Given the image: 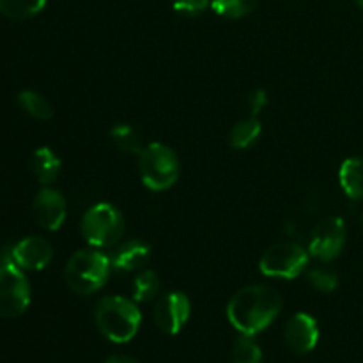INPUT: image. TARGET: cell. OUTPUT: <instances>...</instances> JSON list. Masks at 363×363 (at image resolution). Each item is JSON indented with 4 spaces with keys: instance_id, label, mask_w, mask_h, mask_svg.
I'll return each instance as SVG.
<instances>
[{
    "instance_id": "cell-1",
    "label": "cell",
    "mask_w": 363,
    "mask_h": 363,
    "mask_svg": "<svg viewBox=\"0 0 363 363\" xmlns=\"http://www.w3.org/2000/svg\"><path fill=\"white\" fill-rule=\"evenodd\" d=\"M282 303V296L275 287L264 284L247 286L230 298L227 318L241 335L254 337L279 318Z\"/></svg>"
},
{
    "instance_id": "cell-2",
    "label": "cell",
    "mask_w": 363,
    "mask_h": 363,
    "mask_svg": "<svg viewBox=\"0 0 363 363\" xmlns=\"http://www.w3.org/2000/svg\"><path fill=\"white\" fill-rule=\"evenodd\" d=\"M94 321L99 332L116 344L130 342L142 323L137 301L123 296H105L94 308Z\"/></svg>"
},
{
    "instance_id": "cell-3",
    "label": "cell",
    "mask_w": 363,
    "mask_h": 363,
    "mask_svg": "<svg viewBox=\"0 0 363 363\" xmlns=\"http://www.w3.org/2000/svg\"><path fill=\"white\" fill-rule=\"evenodd\" d=\"M112 269L108 255L99 248H85L71 255L64 268V280L71 291L89 296L105 286Z\"/></svg>"
},
{
    "instance_id": "cell-4",
    "label": "cell",
    "mask_w": 363,
    "mask_h": 363,
    "mask_svg": "<svg viewBox=\"0 0 363 363\" xmlns=\"http://www.w3.org/2000/svg\"><path fill=\"white\" fill-rule=\"evenodd\" d=\"M138 172L145 188L152 191H165L179 179V158L169 145L147 144L138 155Z\"/></svg>"
},
{
    "instance_id": "cell-5",
    "label": "cell",
    "mask_w": 363,
    "mask_h": 363,
    "mask_svg": "<svg viewBox=\"0 0 363 363\" xmlns=\"http://www.w3.org/2000/svg\"><path fill=\"white\" fill-rule=\"evenodd\" d=\"M82 234L92 248H112L123 238L126 223L119 209L108 202H98L85 211L80 223Z\"/></svg>"
},
{
    "instance_id": "cell-6",
    "label": "cell",
    "mask_w": 363,
    "mask_h": 363,
    "mask_svg": "<svg viewBox=\"0 0 363 363\" xmlns=\"http://www.w3.org/2000/svg\"><path fill=\"white\" fill-rule=\"evenodd\" d=\"M308 257L311 254L301 245L282 241L269 247L262 254L259 269L262 275L272 277V279H296L307 269Z\"/></svg>"
},
{
    "instance_id": "cell-7",
    "label": "cell",
    "mask_w": 363,
    "mask_h": 363,
    "mask_svg": "<svg viewBox=\"0 0 363 363\" xmlns=\"http://www.w3.org/2000/svg\"><path fill=\"white\" fill-rule=\"evenodd\" d=\"M30 305V286L23 269L6 261L0 266V315L20 318Z\"/></svg>"
},
{
    "instance_id": "cell-8",
    "label": "cell",
    "mask_w": 363,
    "mask_h": 363,
    "mask_svg": "<svg viewBox=\"0 0 363 363\" xmlns=\"http://www.w3.org/2000/svg\"><path fill=\"white\" fill-rule=\"evenodd\" d=\"M346 238L347 229L344 220L339 216H330V218L323 220L312 233L308 254L321 262L333 261L346 247Z\"/></svg>"
},
{
    "instance_id": "cell-9",
    "label": "cell",
    "mask_w": 363,
    "mask_h": 363,
    "mask_svg": "<svg viewBox=\"0 0 363 363\" xmlns=\"http://www.w3.org/2000/svg\"><path fill=\"white\" fill-rule=\"evenodd\" d=\"M191 314V303L184 293H167L156 301L152 318L156 326L167 335H176L188 323Z\"/></svg>"
},
{
    "instance_id": "cell-10",
    "label": "cell",
    "mask_w": 363,
    "mask_h": 363,
    "mask_svg": "<svg viewBox=\"0 0 363 363\" xmlns=\"http://www.w3.org/2000/svg\"><path fill=\"white\" fill-rule=\"evenodd\" d=\"M67 202L64 195L55 188L45 186L38 191L32 202V215L35 222L46 230H57L66 220Z\"/></svg>"
},
{
    "instance_id": "cell-11",
    "label": "cell",
    "mask_w": 363,
    "mask_h": 363,
    "mask_svg": "<svg viewBox=\"0 0 363 363\" xmlns=\"http://www.w3.org/2000/svg\"><path fill=\"white\" fill-rule=\"evenodd\" d=\"M53 257V248L48 240L39 236H30L21 240L20 243L11 248L9 261L18 268L27 272H39L50 264Z\"/></svg>"
},
{
    "instance_id": "cell-12",
    "label": "cell",
    "mask_w": 363,
    "mask_h": 363,
    "mask_svg": "<svg viewBox=\"0 0 363 363\" xmlns=\"http://www.w3.org/2000/svg\"><path fill=\"white\" fill-rule=\"evenodd\" d=\"M286 342L294 353L305 354L311 353L319 340V328L318 323L312 315L300 312L293 315L286 325Z\"/></svg>"
},
{
    "instance_id": "cell-13",
    "label": "cell",
    "mask_w": 363,
    "mask_h": 363,
    "mask_svg": "<svg viewBox=\"0 0 363 363\" xmlns=\"http://www.w3.org/2000/svg\"><path fill=\"white\" fill-rule=\"evenodd\" d=\"M151 259V247L142 240H128L126 243L116 248L110 261H112V268L121 273H131V272H142L145 264Z\"/></svg>"
},
{
    "instance_id": "cell-14",
    "label": "cell",
    "mask_w": 363,
    "mask_h": 363,
    "mask_svg": "<svg viewBox=\"0 0 363 363\" xmlns=\"http://www.w3.org/2000/svg\"><path fill=\"white\" fill-rule=\"evenodd\" d=\"M339 181L347 197L363 202V158L360 156L347 158L340 165Z\"/></svg>"
},
{
    "instance_id": "cell-15",
    "label": "cell",
    "mask_w": 363,
    "mask_h": 363,
    "mask_svg": "<svg viewBox=\"0 0 363 363\" xmlns=\"http://www.w3.org/2000/svg\"><path fill=\"white\" fill-rule=\"evenodd\" d=\"M32 172L35 174L39 183L48 186L59 177L60 158L50 147L35 149L32 155Z\"/></svg>"
},
{
    "instance_id": "cell-16",
    "label": "cell",
    "mask_w": 363,
    "mask_h": 363,
    "mask_svg": "<svg viewBox=\"0 0 363 363\" xmlns=\"http://www.w3.org/2000/svg\"><path fill=\"white\" fill-rule=\"evenodd\" d=\"M262 133V124L259 121V117L248 116L247 119L240 121L238 124H234V128L230 130L229 142L234 149H248L252 144L257 142V138Z\"/></svg>"
},
{
    "instance_id": "cell-17",
    "label": "cell",
    "mask_w": 363,
    "mask_h": 363,
    "mask_svg": "<svg viewBox=\"0 0 363 363\" xmlns=\"http://www.w3.org/2000/svg\"><path fill=\"white\" fill-rule=\"evenodd\" d=\"M160 293V277L152 269H142L133 280L131 286V296L137 303H147L155 300Z\"/></svg>"
},
{
    "instance_id": "cell-18",
    "label": "cell",
    "mask_w": 363,
    "mask_h": 363,
    "mask_svg": "<svg viewBox=\"0 0 363 363\" xmlns=\"http://www.w3.org/2000/svg\"><path fill=\"white\" fill-rule=\"evenodd\" d=\"M18 103L21 108L28 113L30 117L39 121H48L52 119L55 110H53L52 103L45 98L43 94L35 91H21L18 94Z\"/></svg>"
},
{
    "instance_id": "cell-19",
    "label": "cell",
    "mask_w": 363,
    "mask_h": 363,
    "mask_svg": "<svg viewBox=\"0 0 363 363\" xmlns=\"http://www.w3.org/2000/svg\"><path fill=\"white\" fill-rule=\"evenodd\" d=\"M110 138L119 151L128 152V155H140L144 149L140 133L131 124H116L110 130Z\"/></svg>"
},
{
    "instance_id": "cell-20",
    "label": "cell",
    "mask_w": 363,
    "mask_h": 363,
    "mask_svg": "<svg viewBox=\"0 0 363 363\" xmlns=\"http://www.w3.org/2000/svg\"><path fill=\"white\" fill-rule=\"evenodd\" d=\"M46 0H0V13L11 20H28L41 13Z\"/></svg>"
},
{
    "instance_id": "cell-21",
    "label": "cell",
    "mask_w": 363,
    "mask_h": 363,
    "mask_svg": "<svg viewBox=\"0 0 363 363\" xmlns=\"http://www.w3.org/2000/svg\"><path fill=\"white\" fill-rule=\"evenodd\" d=\"M259 0H211V9L218 16L240 20L257 7Z\"/></svg>"
},
{
    "instance_id": "cell-22",
    "label": "cell",
    "mask_w": 363,
    "mask_h": 363,
    "mask_svg": "<svg viewBox=\"0 0 363 363\" xmlns=\"http://www.w3.org/2000/svg\"><path fill=\"white\" fill-rule=\"evenodd\" d=\"M230 363H262V351L252 337L243 335L236 340Z\"/></svg>"
},
{
    "instance_id": "cell-23",
    "label": "cell",
    "mask_w": 363,
    "mask_h": 363,
    "mask_svg": "<svg viewBox=\"0 0 363 363\" xmlns=\"http://www.w3.org/2000/svg\"><path fill=\"white\" fill-rule=\"evenodd\" d=\"M307 280L315 291L332 293L339 286V277L326 268H312L307 272Z\"/></svg>"
},
{
    "instance_id": "cell-24",
    "label": "cell",
    "mask_w": 363,
    "mask_h": 363,
    "mask_svg": "<svg viewBox=\"0 0 363 363\" xmlns=\"http://www.w3.org/2000/svg\"><path fill=\"white\" fill-rule=\"evenodd\" d=\"M211 0H174L172 7L177 14L186 18H197L208 11Z\"/></svg>"
},
{
    "instance_id": "cell-25",
    "label": "cell",
    "mask_w": 363,
    "mask_h": 363,
    "mask_svg": "<svg viewBox=\"0 0 363 363\" xmlns=\"http://www.w3.org/2000/svg\"><path fill=\"white\" fill-rule=\"evenodd\" d=\"M266 105H268V94H266V91H262V89H255V91H252L250 94H248L247 106L248 110H250V116L257 117L259 112H261Z\"/></svg>"
},
{
    "instance_id": "cell-26",
    "label": "cell",
    "mask_w": 363,
    "mask_h": 363,
    "mask_svg": "<svg viewBox=\"0 0 363 363\" xmlns=\"http://www.w3.org/2000/svg\"><path fill=\"white\" fill-rule=\"evenodd\" d=\"M105 363H140V362H137L135 358L124 357V354H113V357H110Z\"/></svg>"
},
{
    "instance_id": "cell-27",
    "label": "cell",
    "mask_w": 363,
    "mask_h": 363,
    "mask_svg": "<svg viewBox=\"0 0 363 363\" xmlns=\"http://www.w3.org/2000/svg\"><path fill=\"white\" fill-rule=\"evenodd\" d=\"M357 4H358V6H360L362 9H363V0H357Z\"/></svg>"
},
{
    "instance_id": "cell-28",
    "label": "cell",
    "mask_w": 363,
    "mask_h": 363,
    "mask_svg": "<svg viewBox=\"0 0 363 363\" xmlns=\"http://www.w3.org/2000/svg\"><path fill=\"white\" fill-rule=\"evenodd\" d=\"M362 227H363V215H362Z\"/></svg>"
}]
</instances>
